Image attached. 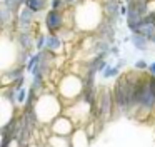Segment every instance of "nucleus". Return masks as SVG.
Listing matches in <instances>:
<instances>
[{"label":"nucleus","instance_id":"7","mask_svg":"<svg viewBox=\"0 0 155 147\" xmlns=\"http://www.w3.org/2000/svg\"><path fill=\"white\" fill-rule=\"evenodd\" d=\"M75 129H77V125L74 124V120H72L68 115H65V114L58 115L57 119L48 125L50 134H55V135H64V137H70L72 134H74Z\"/></svg>","mask_w":155,"mask_h":147},{"label":"nucleus","instance_id":"23","mask_svg":"<svg viewBox=\"0 0 155 147\" xmlns=\"http://www.w3.org/2000/svg\"><path fill=\"white\" fill-rule=\"evenodd\" d=\"M118 53H120V49H118L117 45H112V50H110V55H114V57H118Z\"/></svg>","mask_w":155,"mask_h":147},{"label":"nucleus","instance_id":"3","mask_svg":"<svg viewBox=\"0 0 155 147\" xmlns=\"http://www.w3.org/2000/svg\"><path fill=\"white\" fill-rule=\"evenodd\" d=\"M85 79L80 75V74L75 72H68L64 74V75L58 79L57 84V94L62 99L64 105H68V104L75 102L77 99H80V95L85 90Z\"/></svg>","mask_w":155,"mask_h":147},{"label":"nucleus","instance_id":"25","mask_svg":"<svg viewBox=\"0 0 155 147\" xmlns=\"http://www.w3.org/2000/svg\"><path fill=\"white\" fill-rule=\"evenodd\" d=\"M150 75H155V60L153 62H150V65H148V70H147Z\"/></svg>","mask_w":155,"mask_h":147},{"label":"nucleus","instance_id":"9","mask_svg":"<svg viewBox=\"0 0 155 147\" xmlns=\"http://www.w3.org/2000/svg\"><path fill=\"white\" fill-rule=\"evenodd\" d=\"M12 39L20 50H35V32H12Z\"/></svg>","mask_w":155,"mask_h":147},{"label":"nucleus","instance_id":"26","mask_svg":"<svg viewBox=\"0 0 155 147\" xmlns=\"http://www.w3.org/2000/svg\"><path fill=\"white\" fill-rule=\"evenodd\" d=\"M25 147H40V145H38V144H27Z\"/></svg>","mask_w":155,"mask_h":147},{"label":"nucleus","instance_id":"24","mask_svg":"<svg viewBox=\"0 0 155 147\" xmlns=\"http://www.w3.org/2000/svg\"><path fill=\"white\" fill-rule=\"evenodd\" d=\"M115 65H117L118 69L122 70V69H124L125 65H127V60H125V59H118V60H117V63H115Z\"/></svg>","mask_w":155,"mask_h":147},{"label":"nucleus","instance_id":"21","mask_svg":"<svg viewBox=\"0 0 155 147\" xmlns=\"http://www.w3.org/2000/svg\"><path fill=\"white\" fill-rule=\"evenodd\" d=\"M50 9L52 10H68L64 0H50Z\"/></svg>","mask_w":155,"mask_h":147},{"label":"nucleus","instance_id":"10","mask_svg":"<svg viewBox=\"0 0 155 147\" xmlns=\"http://www.w3.org/2000/svg\"><path fill=\"white\" fill-rule=\"evenodd\" d=\"M124 3V0H112V2H105L102 3L104 9V19L110 20V22L117 23L122 20V13H120V5Z\"/></svg>","mask_w":155,"mask_h":147},{"label":"nucleus","instance_id":"14","mask_svg":"<svg viewBox=\"0 0 155 147\" xmlns=\"http://www.w3.org/2000/svg\"><path fill=\"white\" fill-rule=\"evenodd\" d=\"M130 43L134 45V49L140 50V52H147V50L150 49V45H152L150 40H148L147 37H143L142 33H138V32L130 33Z\"/></svg>","mask_w":155,"mask_h":147},{"label":"nucleus","instance_id":"5","mask_svg":"<svg viewBox=\"0 0 155 147\" xmlns=\"http://www.w3.org/2000/svg\"><path fill=\"white\" fill-rule=\"evenodd\" d=\"M94 112H95V119H98L100 122H107V120L112 119V115L115 112V102H114V92L110 89L100 87L97 90Z\"/></svg>","mask_w":155,"mask_h":147},{"label":"nucleus","instance_id":"17","mask_svg":"<svg viewBox=\"0 0 155 147\" xmlns=\"http://www.w3.org/2000/svg\"><path fill=\"white\" fill-rule=\"evenodd\" d=\"M138 33H142L143 37H147L148 40L152 42V39L155 37V23H150V22H143L138 29Z\"/></svg>","mask_w":155,"mask_h":147},{"label":"nucleus","instance_id":"18","mask_svg":"<svg viewBox=\"0 0 155 147\" xmlns=\"http://www.w3.org/2000/svg\"><path fill=\"white\" fill-rule=\"evenodd\" d=\"M102 77H104L105 80L118 79V77H120V69H118L117 65H110V63H108V65L105 67V70L102 72Z\"/></svg>","mask_w":155,"mask_h":147},{"label":"nucleus","instance_id":"1","mask_svg":"<svg viewBox=\"0 0 155 147\" xmlns=\"http://www.w3.org/2000/svg\"><path fill=\"white\" fill-rule=\"evenodd\" d=\"M74 20H75V29L78 32H95L98 25L104 20V9H102L100 0H87L80 3L78 7L74 9Z\"/></svg>","mask_w":155,"mask_h":147},{"label":"nucleus","instance_id":"2","mask_svg":"<svg viewBox=\"0 0 155 147\" xmlns=\"http://www.w3.org/2000/svg\"><path fill=\"white\" fill-rule=\"evenodd\" d=\"M34 114L35 119L40 125H50L58 115L64 114V102L55 92H44L37 97L34 104Z\"/></svg>","mask_w":155,"mask_h":147},{"label":"nucleus","instance_id":"8","mask_svg":"<svg viewBox=\"0 0 155 147\" xmlns=\"http://www.w3.org/2000/svg\"><path fill=\"white\" fill-rule=\"evenodd\" d=\"M25 72H27L25 65H14L10 69H5L2 72V87L5 89V87H10L14 84H17L18 80H22L25 77Z\"/></svg>","mask_w":155,"mask_h":147},{"label":"nucleus","instance_id":"16","mask_svg":"<svg viewBox=\"0 0 155 147\" xmlns=\"http://www.w3.org/2000/svg\"><path fill=\"white\" fill-rule=\"evenodd\" d=\"M47 145L48 147H72V144H70V137L50 134L47 137Z\"/></svg>","mask_w":155,"mask_h":147},{"label":"nucleus","instance_id":"13","mask_svg":"<svg viewBox=\"0 0 155 147\" xmlns=\"http://www.w3.org/2000/svg\"><path fill=\"white\" fill-rule=\"evenodd\" d=\"M64 49H65V40L62 39L58 33H48L45 50H48V52H52V53H55V55H58V53L64 52Z\"/></svg>","mask_w":155,"mask_h":147},{"label":"nucleus","instance_id":"27","mask_svg":"<svg viewBox=\"0 0 155 147\" xmlns=\"http://www.w3.org/2000/svg\"><path fill=\"white\" fill-rule=\"evenodd\" d=\"M152 45H155V37H153V39H152Z\"/></svg>","mask_w":155,"mask_h":147},{"label":"nucleus","instance_id":"12","mask_svg":"<svg viewBox=\"0 0 155 147\" xmlns=\"http://www.w3.org/2000/svg\"><path fill=\"white\" fill-rule=\"evenodd\" d=\"M90 140H92V137L88 135L85 127H77V129L74 130V134L70 135L72 147H88Z\"/></svg>","mask_w":155,"mask_h":147},{"label":"nucleus","instance_id":"11","mask_svg":"<svg viewBox=\"0 0 155 147\" xmlns=\"http://www.w3.org/2000/svg\"><path fill=\"white\" fill-rule=\"evenodd\" d=\"M94 33H95V35H98L100 39H104V40H108V42L114 45L115 35H117V23L110 22V20H107V19H104L100 25L95 29Z\"/></svg>","mask_w":155,"mask_h":147},{"label":"nucleus","instance_id":"6","mask_svg":"<svg viewBox=\"0 0 155 147\" xmlns=\"http://www.w3.org/2000/svg\"><path fill=\"white\" fill-rule=\"evenodd\" d=\"M37 13L30 10L27 5H24L15 15V23L12 32H37Z\"/></svg>","mask_w":155,"mask_h":147},{"label":"nucleus","instance_id":"20","mask_svg":"<svg viewBox=\"0 0 155 147\" xmlns=\"http://www.w3.org/2000/svg\"><path fill=\"white\" fill-rule=\"evenodd\" d=\"M38 62H40V53H38V52L32 53V57L28 59V62L25 63V69H27V72H28V74L34 72V69L38 65Z\"/></svg>","mask_w":155,"mask_h":147},{"label":"nucleus","instance_id":"15","mask_svg":"<svg viewBox=\"0 0 155 147\" xmlns=\"http://www.w3.org/2000/svg\"><path fill=\"white\" fill-rule=\"evenodd\" d=\"M25 5L30 10H34L37 15H40V13H47L50 10V0H27Z\"/></svg>","mask_w":155,"mask_h":147},{"label":"nucleus","instance_id":"22","mask_svg":"<svg viewBox=\"0 0 155 147\" xmlns=\"http://www.w3.org/2000/svg\"><path fill=\"white\" fill-rule=\"evenodd\" d=\"M148 65H150V63H147V60L140 59V60H137V62L134 63V69H135V70H140V72H147V70H148Z\"/></svg>","mask_w":155,"mask_h":147},{"label":"nucleus","instance_id":"4","mask_svg":"<svg viewBox=\"0 0 155 147\" xmlns=\"http://www.w3.org/2000/svg\"><path fill=\"white\" fill-rule=\"evenodd\" d=\"M64 114L70 117L77 127H85L92 119H95L94 102H92V100L84 99V97H80V99H77L75 102L65 105Z\"/></svg>","mask_w":155,"mask_h":147},{"label":"nucleus","instance_id":"19","mask_svg":"<svg viewBox=\"0 0 155 147\" xmlns=\"http://www.w3.org/2000/svg\"><path fill=\"white\" fill-rule=\"evenodd\" d=\"M47 37H48V33L35 32V50H37V52L45 50V45H47Z\"/></svg>","mask_w":155,"mask_h":147}]
</instances>
